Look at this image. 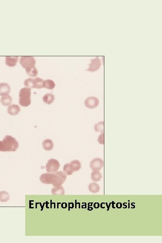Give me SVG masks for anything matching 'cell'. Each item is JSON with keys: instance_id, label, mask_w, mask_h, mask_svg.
Wrapping results in <instances>:
<instances>
[{"instance_id": "8992f818", "label": "cell", "mask_w": 162, "mask_h": 243, "mask_svg": "<svg viewBox=\"0 0 162 243\" xmlns=\"http://www.w3.org/2000/svg\"><path fill=\"white\" fill-rule=\"evenodd\" d=\"M84 104L86 107L88 109H94L99 105V100L94 96H90L86 99Z\"/></svg>"}, {"instance_id": "603a6c76", "label": "cell", "mask_w": 162, "mask_h": 243, "mask_svg": "<svg viewBox=\"0 0 162 243\" xmlns=\"http://www.w3.org/2000/svg\"><path fill=\"white\" fill-rule=\"evenodd\" d=\"M94 130L97 132H104V122H99L95 124Z\"/></svg>"}, {"instance_id": "ba28073f", "label": "cell", "mask_w": 162, "mask_h": 243, "mask_svg": "<svg viewBox=\"0 0 162 243\" xmlns=\"http://www.w3.org/2000/svg\"><path fill=\"white\" fill-rule=\"evenodd\" d=\"M103 166V160L98 158H94L90 164V167L93 171H100Z\"/></svg>"}, {"instance_id": "cb8c5ba5", "label": "cell", "mask_w": 162, "mask_h": 243, "mask_svg": "<svg viewBox=\"0 0 162 243\" xmlns=\"http://www.w3.org/2000/svg\"><path fill=\"white\" fill-rule=\"evenodd\" d=\"M24 85L26 87L30 88H33V79L29 78L24 81Z\"/></svg>"}, {"instance_id": "52a82bcc", "label": "cell", "mask_w": 162, "mask_h": 243, "mask_svg": "<svg viewBox=\"0 0 162 243\" xmlns=\"http://www.w3.org/2000/svg\"><path fill=\"white\" fill-rule=\"evenodd\" d=\"M101 65V62L100 59L98 57H96L91 60V63L89 64V68L86 69V71L91 72H95L100 69Z\"/></svg>"}, {"instance_id": "7c38bea8", "label": "cell", "mask_w": 162, "mask_h": 243, "mask_svg": "<svg viewBox=\"0 0 162 243\" xmlns=\"http://www.w3.org/2000/svg\"><path fill=\"white\" fill-rule=\"evenodd\" d=\"M42 86H43V88L49 89V90H52L56 86V84L53 80L47 79V80L43 81Z\"/></svg>"}, {"instance_id": "2e32d148", "label": "cell", "mask_w": 162, "mask_h": 243, "mask_svg": "<svg viewBox=\"0 0 162 243\" xmlns=\"http://www.w3.org/2000/svg\"><path fill=\"white\" fill-rule=\"evenodd\" d=\"M102 177L101 173L99 171H93L91 174L92 180L94 182H98L100 181Z\"/></svg>"}, {"instance_id": "9c48e42d", "label": "cell", "mask_w": 162, "mask_h": 243, "mask_svg": "<svg viewBox=\"0 0 162 243\" xmlns=\"http://www.w3.org/2000/svg\"><path fill=\"white\" fill-rule=\"evenodd\" d=\"M10 90V85L7 83L2 82L0 83V95L1 96L9 95Z\"/></svg>"}, {"instance_id": "ffe728a7", "label": "cell", "mask_w": 162, "mask_h": 243, "mask_svg": "<svg viewBox=\"0 0 162 243\" xmlns=\"http://www.w3.org/2000/svg\"><path fill=\"white\" fill-rule=\"evenodd\" d=\"M51 192L53 194H61L63 195L64 194V187L61 185L58 187H53L52 189Z\"/></svg>"}, {"instance_id": "4fadbf2b", "label": "cell", "mask_w": 162, "mask_h": 243, "mask_svg": "<svg viewBox=\"0 0 162 243\" xmlns=\"http://www.w3.org/2000/svg\"><path fill=\"white\" fill-rule=\"evenodd\" d=\"M42 146L44 149L47 151H50L54 147V143L51 140H45L42 143Z\"/></svg>"}, {"instance_id": "3957f363", "label": "cell", "mask_w": 162, "mask_h": 243, "mask_svg": "<svg viewBox=\"0 0 162 243\" xmlns=\"http://www.w3.org/2000/svg\"><path fill=\"white\" fill-rule=\"evenodd\" d=\"M2 152L15 151L19 148V144L14 138L10 136H6L2 141Z\"/></svg>"}, {"instance_id": "7a4b0ae2", "label": "cell", "mask_w": 162, "mask_h": 243, "mask_svg": "<svg viewBox=\"0 0 162 243\" xmlns=\"http://www.w3.org/2000/svg\"><path fill=\"white\" fill-rule=\"evenodd\" d=\"M20 63L22 68H25L26 73L29 76L35 77L38 76V69L35 66L36 60L33 57H21Z\"/></svg>"}, {"instance_id": "30bf717a", "label": "cell", "mask_w": 162, "mask_h": 243, "mask_svg": "<svg viewBox=\"0 0 162 243\" xmlns=\"http://www.w3.org/2000/svg\"><path fill=\"white\" fill-rule=\"evenodd\" d=\"M20 112V107L16 104H12L8 107L7 112L10 115H16Z\"/></svg>"}, {"instance_id": "44dd1931", "label": "cell", "mask_w": 162, "mask_h": 243, "mask_svg": "<svg viewBox=\"0 0 162 243\" xmlns=\"http://www.w3.org/2000/svg\"><path fill=\"white\" fill-rule=\"evenodd\" d=\"M63 171L68 175H71L74 173V171L72 168L70 163L66 164L63 167Z\"/></svg>"}, {"instance_id": "d4e9b609", "label": "cell", "mask_w": 162, "mask_h": 243, "mask_svg": "<svg viewBox=\"0 0 162 243\" xmlns=\"http://www.w3.org/2000/svg\"><path fill=\"white\" fill-rule=\"evenodd\" d=\"M98 141L100 144H104V133L100 135L99 138H98Z\"/></svg>"}, {"instance_id": "6da1fadb", "label": "cell", "mask_w": 162, "mask_h": 243, "mask_svg": "<svg viewBox=\"0 0 162 243\" xmlns=\"http://www.w3.org/2000/svg\"><path fill=\"white\" fill-rule=\"evenodd\" d=\"M67 174L64 172L57 171L55 173H46L42 174L40 180L45 184H52L54 187L61 186L65 181Z\"/></svg>"}, {"instance_id": "9a60e30c", "label": "cell", "mask_w": 162, "mask_h": 243, "mask_svg": "<svg viewBox=\"0 0 162 243\" xmlns=\"http://www.w3.org/2000/svg\"><path fill=\"white\" fill-rule=\"evenodd\" d=\"M89 191L92 193L95 194L99 192L100 190V187L98 184L95 182H92L88 186Z\"/></svg>"}, {"instance_id": "277c9868", "label": "cell", "mask_w": 162, "mask_h": 243, "mask_svg": "<svg viewBox=\"0 0 162 243\" xmlns=\"http://www.w3.org/2000/svg\"><path fill=\"white\" fill-rule=\"evenodd\" d=\"M30 88L24 87L21 89L19 93V104L21 106L28 107L31 103Z\"/></svg>"}, {"instance_id": "d6986e66", "label": "cell", "mask_w": 162, "mask_h": 243, "mask_svg": "<svg viewBox=\"0 0 162 243\" xmlns=\"http://www.w3.org/2000/svg\"><path fill=\"white\" fill-rule=\"evenodd\" d=\"M70 164L74 172L79 171L82 167L81 162L77 160H74V161H71Z\"/></svg>"}, {"instance_id": "8fae6325", "label": "cell", "mask_w": 162, "mask_h": 243, "mask_svg": "<svg viewBox=\"0 0 162 243\" xmlns=\"http://www.w3.org/2000/svg\"><path fill=\"white\" fill-rule=\"evenodd\" d=\"M18 59L19 57L17 56H6L5 57V64L10 67H13L17 64Z\"/></svg>"}, {"instance_id": "ac0fdd59", "label": "cell", "mask_w": 162, "mask_h": 243, "mask_svg": "<svg viewBox=\"0 0 162 243\" xmlns=\"http://www.w3.org/2000/svg\"><path fill=\"white\" fill-rule=\"evenodd\" d=\"M43 80L40 77H36L33 79V88L41 89L43 88Z\"/></svg>"}, {"instance_id": "7402d4cb", "label": "cell", "mask_w": 162, "mask_h": 243, "mask_svg": "<svg viewBox=\"0 0 162 243\" xmlns=\"http://www.w3.org/2000/svg\"><path fill=\"white\" fill-rule=\"evenodd\" d=\"M10 199V195L8 192L6 191L0 192V201L2 202H5L8 201Z\"/></svg>"}, {"instance_id": "5bb4252c", "label": "cell", "mask_w": 162, "mask_h": 243, "mask_svg": "<svg viewBox=\"0 0 162 243\" xmlns=\"http://www.w3.org/2000/svg\"><path fill=\"white\" fill-rule=\"evenodd\" d=\"M55 97L54 94L51 93H47L43 97V101L45 103L50 104L54 102Z\"/></svg>"}, {"instance_id": "e0dca14e", "label": "cell", "mask_w": 162, "mask_h": 243, "mask_svg": "<svg viewBox=\"0 0 162 243\" xmlns=\"http://www.w3.org/2000/svg\"><path fill=\"white\" fill-rule=\"evenodd\" d=\"M12 98L10 95L2 96L1 99V102L4 106H8L12 103Z\"/></svg>"}, {"instance_id": "484cf974", "label": "cell", "mask_w": 162, "mask_h": 243, "mask_svg": "<svg viewBox=\"0 0 162 243\" xmlns=\"http://www.w3.org/2000/svg\"><path fill=\"white\" fill-rule=\"evenodd\" d=\"M2 141L0 140V151H2Z\"/></svg>"}, {"instance_id": "5b68a950", "label": "cell", "mask_w": 162, "mask_h": 243, "mask_svg": "<svg viewBox=\"0 0 162 243\" xmlns=\"http://www.w3.org/2000/svg\"><path fill=\"white\" fill-rule=\"evenodd\" d=\"M60 167V164L56 159L51 158L49 159L46 164V170L48 173H55L58 171Z\"/></svg>"}]
</instances>
